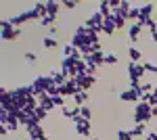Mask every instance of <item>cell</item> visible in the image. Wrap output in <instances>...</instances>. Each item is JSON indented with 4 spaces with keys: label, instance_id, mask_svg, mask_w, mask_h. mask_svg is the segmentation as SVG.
Listing matches in <instances>:
<instances>
[{
    "label": "cell",
    "instance_id": "4fadbf2b",
    "mask_svg": "<svg viewBox=\"0 0 157 140\" xmlns=\"http://www.w3.org/2000/svg\"><path fill=\"white\" fill-rule=\"evenodd\" d=\"M61 115L73 121L75 117H80V107H63V109H61Z\"/></svg>",
    "mask_w": 157,
    "mask_h": 140
},
{
    "label": "cell",
    "instance_id": "603a6c76",
    "mask_svg": "<svg viewBox=\"0 0 157 140\" xmlns=\"http://www.w3.org/2000/svg\"><path fill=\"white\" fill-rule=\"evenodd\" d=\"M105 65H117V52H105Z\"/></svg>",
    "mask_w": 157,
    "mask_h": 140
},
{
    "label": "cell",
    "instance_id": "44dd1931",
    "mask_svg": "<svg viewBox=\"0 0 157 140\" xmlns=\"http://www.w3.org/2000/svg\"><path fill=\"white\" fill-rule=\"evenodd\" d=\"M115 140H134V138L130 134V130H117L115 132Z\"/></svg>",
    "mask_w": 157,
    "mask_h": 140
},
{
    "label": "cell",
    "instance_id": "4316f807",
    "mask_svg": "<svg viewBox=\"0 0 157 140\" xmlns=\"http://www.w3.org/2000/svg\"><path fill=\"white\" fill-rule=\"evenodd\" d=\"M61 4H63V9H69V11L78 6V2H75V0H65V2H61Z\"/></svg>",
    "mask_w": 157,
    "mask_h": 140
},
{
    "label": "cell",
    "instance_id": "9c48e42d",
    "mask_svg": "<svg viewBox=\"0 0 157 140\" xmlns=\"http://www.w3.org/2000/svg\"><path fill=\"white\" fill-rule=\"evenodd\" d=\"M115 32H117V27H115V17L111 15V17H107V19H105V23H103V34L111 38Z\"/></svg>",
    "mask_w": 157,
    "mask_h": 140
},
{
    "label": "cell",
    "instance_id": "5bb4252c",
    "mask_svg": "<svg viewBox=\"0 0 157 140\" xmlns=\"http://www.w3.org/2000/svg\"><path fill=\"white\" fill-rule=\"evenodd\" d=\"M59 9H63V4H61V2L46 0V13H48L50 17H55V19H57V15H59Z\"/></svg>",
    "mask_w": 157,
    "mask_h": 140
},
{
    "label": "cell",
    "instance_id": "ac0fdd59",
    "mask_svg": "<svg viewBox=\"0 0 157 140\" xmlns=\"http://www.w3.org/2000/svg\"><path fill=\"white\" fill-rule=\"evenodd\" d=\"M78 52H80V50H75L71 42H69V44H63V46H61V57H75Z\"/></svg>",
    "mask_w": 157,
    "mask_h": 140
},
{
    "label": "cell",
    "instance_id": "9a60e30c",
    "mask_svg": "<svg viewBox=\"0 0 157 140\" xmlns=\"http://www.w3.org/2000/svg\"><path fill=\"white\" fill-rule=\"evenodd\" d=\"M90 100V92H86V90H80V92L73 96V103H75V107H82V105H86Z\"/></svg>",
    "mask_w": 157,
    "mask_h": 140
},
{
    "label": "cell",
    "instance_id": "d6986e66",
    "mask_svg": "<svg viewBox=\"0 0 157 140\" xmlns=\"http://www.w3.org/2000/svg\"><path fill=\"white\" fill-rule=\"evenodd\" d=\"M38 100H40V107H42V109H46V111H50V109L55 107V103H52V98H50L48 94H44V96H40Z\"/></svg>",
    "mask_w": 157,
    "mask_h": 140
},
{
    "label": "cell",
    "instance_id": "3957f363",
    "mask_svg": "<svg viewBox=\"0 0 157 140\" xmlns=\"http://www.w3.org/2000/svg\"><path fill=\"white\" fill-rule=\"evenodd\" d=\"M103 23H105V17H103V15H101V13L98 11H94L92 13V15H90V17H88V19H86V27H88V29H90V32H94V34H101V32H103Z\"/></svg>",
    "mask_w": 157,
    "mask_h": 140
},
{
    "label": "cell",
    "instance_id": "52a82bcc",
    "mask_svg": "<svg viewBox=\"0 0 157 140\" xmlns=\"http://www.w3.org/2000/svg\"><path fill=\"white\" fill-rule=\"evenodd\" d=\"M120 100L121 103H140V90H136V88H126V90H121L120 94Z\"/></svg>",
    "mask_w": 157,
    "mask_h": 140
},
{
    "label": "cell",
    "instance_id": "83f0119b",
    "mask_svg": "<svg viewBox=\"0 0 157 140\" xmlns=\"http://www.w3.org/2000/svg\"><path fill=\"white\" fill-rule=\"evenodd\" d=\"M147 138L149 140H157V130H149V132H147Z\"/></svg>",
    "mask_w": 157,
    "mask_h": 140
},
{
    "label": "cell",
    "instance_id": "ba28073f",
    "mask_svg": "<svg viewBox=\"0 0 157 140\" xmlns=\"http://www.w3.org/2000/svg\"><path fill=\"white\" fill-rule=\"evenodd\" d=\"M88 63V65H94V67H101V65H105V52L103 50H97V52H92V55H88V57H82Z\"/></svg>",
    "mask_w": 157,
    "mask_h": 140
},
{
    "label": "cell",
    "instance_id": "7a4b0ae2",
    "mask_svg": "<svg viewBox=\"0 0 157 140\" xmlns=\"http://www.w3.org/2000/svg\"><path fill=\"white\" fill-rule=\"evenodd\" d=\"M19 36H21L19 27H13L9 19H2V40L4 42H15Z\"/></svg>",
    "mask_w": 157,
    "mask_h": 140
},
{
    "label": "cell",
    "instance_id": "7c38bea8",
    "mask_svg": "<svg viewBox=\"0 0 157 140\" xmlns=\"http://www.w3.org/2000/svg\"><path fill=\"white\" fill-rule=\"evenodd\" d=\"M147 132H149V130H147L145 123H136L134 128H130V134H132V138H134V140H136V138H145Z\"/></svg>",
    "mask_w": 157,
    "mask_h": 140
},
{
    "label": "cell",
    "instance_id": "d4e9b609",
    "mask_svg": "<svg viewBox=\"0 0 157 140\" xmlns=\"http://www.w3.org/2000/svg\"><path fill=\"white\" fill-rule=\"evenodd\" d=\"M55 21H57L55 17H50V15H46V17H42V19H40V25H44V27L48 25V27H52V23H55Z\"/></svg>",
    "mask_w": 157,
    "mask_h": 140
},
{
    "label": "cell",
    "instance_id": "6da1fadb",
    "mask_svg": "<svg viewBox=\"0 0 157 140\" xmlns=\"http://www.w3.org/2000/svg\"><path fill=\"white\" fill-rule=\"evenodd\" d=\"M132 117H134V123H145L149 126L151 123V119H153V107L145 103V100H140V103H136L132 111Z\"/></svg>",
    "mask_w": 157,
    "mask_h": 140
},
{
    "label": "cell",
    "instance_id": "2e32d148",
    "mask_svg": "<svg viewBox=\"0 0 157 140\" xmlns=\"http://www.w3.org/2000/svg\"><path fill=\"white\" fill-rule=\"evenodd\" d=\"M128 59H130V63H140V59H143V52L138 50L136 46H128Z\"/></svg>",
    "mask_w": 157,
    "mask_h": 140
},
{
    "label": "cell",
    "instance_id": "277c9868",
    "mask_svg": "<svg viewBox=\"0 0 157 140\" xmlns=\"http://www.w3.org/2000/svg\"><path fill=\"white\" fill-rule=\"evenodd\" d=\"M128 78H130V82H140L143 78H145V65L143 63H130L128 61Z\"/></svg>",
    "mask_w": 157,
    "mask_h": 140
},
{
    "label": "cell",
    "instance_id": "5b68a950",
    "mask_svg": "<svg viewBox=\"0 0 157 140\" xmlns=\"http://www.w3.org/2000/svg\"><path fill=\"white\" fill-rule=\"evenodd\" d=\"M71 123H73V132L78 136H90L92 134V126H90V121L84 119V117H75Z\"/></svg>",
    "mask_w": 157,
    "mask_h": 140
},
{
    "label": "cell",
    "instance_id": "e0dca14e",
    "mask_svg": "<svg viewBox=\"0 0 157 140\" xmlns=\"http://www.w3.org/2000/svg\"><path fill=\"white\" fill-rule=\"evenodd\" d=\"M42 136H44V128H42V126H36V128L27 130V138L29 140H40Z\"/></svg>",
    "mask_w": 157,
    "mask_h": 140
},
{
    "label": "cell",
    "instance_id": "f1b7e54d",
    "mask_svg": "<svg viewBox=\"0 0 157 140\" xmlns=\"http://www.w3.org/2000/svg\"><path fill=\"white\" fill-rule=\"evenodd\" d=\"M57 32H59V27H57V25H52V27H48V34L52 36V38H55V34H57Z\"/></svg>",
    "mask_w": 157,
    "mask_h": 140
},
{
    "label": "cell",
    "instance_id": "7402d4cb",
    "mask_svg": "<svg viewBox=\"0 0 157 140\" xmlns=\"http://www.w3.org/2000/svg\"><path fill=\"white\" fill-rule=\"evenodd\" d=\"M80 117H84V119L90 121V119H92V109H90L88 105H82L80 107Z\"/></svg>",
    "mask_w": 157,
    "mask_h": 140
},
{
    "label": "cell",
    "instance_id": "30bf717a",
    "mask_svg": "<svg viewBox=\"0 0 157 140\" xmlns=\"http://www.w3.org/2000/svg\"><path fill=\"white\" fill-rule=\"evenodd\" d=\"M143 34V27L138 23H130L128 25V38H130V42H138V38Z\"/></svg>",
    "mask_w": 157,
    "mask_h": 140
},
{
    "label": "cell",
    "instance_id": "8fae6325",
    "mask_svg": "<svg viewBox=\"0 0 157 140\" xmlns=\"http://www.w3.org/2000/svg\"><path fill=\"white\" fill-rule=\"evenodd\" d=\"M155 6H157L155 2H145V4H140V6H138V9H140V19H149V17L153 15V11H157Z\"/></svg>",
    "mask_w": 157,
    "mask_h": 140
},
{
    "label": "cell",
    "instance_id": "f546056e",
    "mask_svg": "<svg viewBox=\"0 0 157 140\" xmlns=\"http://www.w3.org/2000/svg\"><path fill=\"white\" fill-rule=\"evenodd\" d=\"M90 140H98V138H90Z\"/></svg>",
    "mask_w": 157,
    "mask_h": 140
},
{
    "label": "cell",
    "instance_id": "ffe728a7",
    "mask_svg": "<svg viewBox=\"0 0 157 140\" xmlns=\"http://www.w3.org/2000/svg\"><path fill=\"white\" fill-rule=\"evenodd\" d=\"M42 46H44V48H57V46H59V42H57V38H52V36H44Z\"/></svg>",
    "mask_w": 157,
    "mask_h": 140
},
{
    "label": "cell",
    "instance_id": "cb8c5ba5",
    "mask_svg": "<svg viewBox=\"0 0 157 140\" xmlns=\"http://www.w3.org/2000/svg\"><path fill=\"white\" fill-rule=\"evenodd\" d=\"M34 115H36V119H38V121H42V119H46L48 111H46V109H42V107L38 105V107H36V111H34Z\"/></svg>",
    "mask_w": 157,
    "mask_h": 140
},
{
    "label": "cell",
    "instance_id": "484cf974",
    "mask_svg": "<svg viewBox=\"0 0 157 140\" xmlns=\"http://www.w3.org/2000/svg\"><path fill=\"white\" fill-rule=\"evenodd\" d=\"M36 61H38L36 52H25V63H27V65H34Z\"/></svg>",
    "mask_w": 157,
    "mask_h": 140
},
{
    "label": "cell",
    "instance_id": "8992f818",
    "mask_svg": "<svg viewBox=\"0 0 157 140\" xmlns=\"http://www.w3.org/2000/svg\"><path fill=\"white\" fill-rule=\"evenodd\" d=\"M73 80H75V84L80 86V90H86V92H88V90H90V88H92V86L97 84V75H88V73H80V75H75Z\"/></svg>",
    "mask_w": 157,
    "mask_h": 140
}]
</instances>
